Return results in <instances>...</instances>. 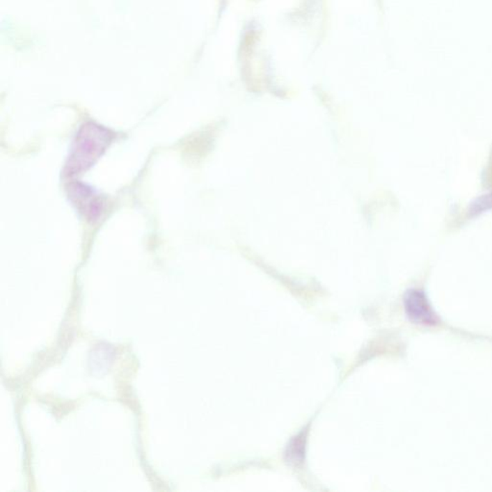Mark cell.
I'll return each instance as SVG.
<instances>
[{"mask_svg":"<svg viewBox=\"0 0 492 492\" xmlns=\"http://www.w3.org/2000/svg\"><path fill=\"white\" fill-rule=\"evenodd\" d=\"M307 432H301L291 441L286 450L287 463L294 464L302 463L305 459L306 449Z\"/></svg>","mask_w":492,"mask_h":492,"instance_id":"3957f363","label":"cell"},{"mask_svg":"<svg viewBox=\"0 0 492 492\" xmlns=\"http://www.w3.org/2000/svg\"><path fill=\"white\" fill-rule=\"evenodd\" d=\"M112 138L110 131L102 126L95 123L83 126L75 138L68 161V174H77L92 166L109 146Z\"/></svg>","mask_w":492,"mask_h":492,"instance_id":"6da1fadb","label":"cell"},{"mask_svg":"<svg viewBox=\"0 0 492 492\" xmlns=\"http://www.w3.org/2000/svg\"><path fill=\"white\" fill-rule=\"evenodd\" d=\"M489 209H492V193L476 199V201L471 205L470 212L479 214L483 213L484 211L489 210Z\"/></svg>","mask_w":492,"mask_h":492,"instance_id":"277c9868","label":"cell"},{"mask_svg":"<svg viewBox=\"0 0 492 492\" xmlns=\"http://www.w3.org/2000/svg\"><path fill=\"white\" fill-rule=\"evenodd\" d=\"M406 314L412 322L422 325H435L438 317L434 312L425 294L420 289H408L404 297Z\"/></svg>","mask_w":492,"mask_h":492,"instance_id":"7a4b0ae2","label":"cell"}]
</instances>
